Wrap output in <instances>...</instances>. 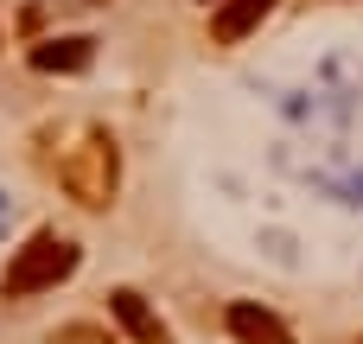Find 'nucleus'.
Listing matches in <instances>:
<instances>
[{
  "label": "nucleus",
  "mask_w": 363,
  "mask_h": 344,
  "mask_svg": "<svg viewBox=\"0 0 363 344\" xmlns=\"http://www.w3.org/2000/svg\"><path fill=\"white\" fill-rule=\"evenodd\" d=\"M223 326H230V338H242V344H294V332H287L268 306H255V300H236V306L223 313Z\"/></svg>",
  "instance_id": "4"
},
{
  "label": "nucleus",
  "mask_w": 363,
  "mask_h": 344,
  "mask_svg": "<svg viewBox=\"0 0 363 344\" xmlns=\"http://www.w3.org/2000/svg\"><path fill=\"white\" fill-rule=\"evenodd\" d=\"M108 313L128 326V338H134V344H172V332L160 326V313H153L134 287H115V294H108Z\"/></svg>",
  "instance_id": "3"
},
{
  "label": "nucleus",
  "mask_w": 363,
  "mask_h": 344,
  "mask_svg": "<svg viewBox=\"0 0 363 344\" xmlns=\"http://www.w3.org/2000/svg\"><path fill=\"white\" fill-rule=\"evenodd\" d=\"M268 13H274V0H230V6L211 19V38H217V45H236V38H249Z\"/></svg>",
  "instance_id": "5"
},
{
  "label": "nucleus",
  "mask_w": 363,
  "mask_h": 344,
  "mask_svg": "<svg viewBox=\"0 0 363 344\" xmlns=\"http://www.w3.org/2000/svg\"><path fill=\"white\" fill-rule=\"evenodd\" d=\"M89 57H96L89 38H45V45H32L38 70H89Z\"/></svg>",
  "instance_id": "6"
},
{
  "label": "nucleus",
  "mask_w": 363,
  "mask_h": 344,
  "mask_svg": "<svg viewBox=\"0 0 363 344\" xmlns=\"http://www.w3.org/2000/svg\"><path fill=\"white\" fill-rule=\"evenodd\" d=\"M357 344H363V338H357Z\"/></svg>",
  "instance_id": "7"
},
{
  "label": "nucleus",
  "mask_w": 363,
  "mask_h": 344,
  "mask_svg": "<svg viewBox=\"0 0 363 344\" xmlns=\"http://www.w3.org/2000/svg\"><path fill=\"white\" fill-rule=\"evenodd\" d=\"M70 274H77V243H70V236H32V243L6 262L0 294H6V300H26V294H45V287H57V281H70Z\"/></svg>",
  "instance_id": "1"
},
{
  "label": "nucleus",
  "mask_w": 363,
  "mask_h": 344,
  "mask_svg": "<svg viewBox=\"0 0 363 344\" xmlns=\"http://www.w3.org/2000/svg\"><path fill=\"white\" fill-rule=\"evenodd\" d=\"M64 192L83 204V211H102L115 198V140L108 134H89L83 153L64 160Z\"/></svg>",
  "instance_id": "2"
}]
</instances>
